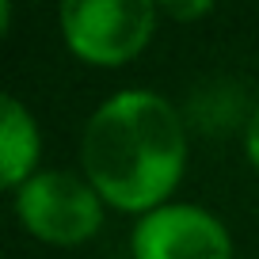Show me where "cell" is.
Returning <instances> with one entry per match:
<instances>
[{
  "instance_id": "obj_8",
  "label": "cell",
  "mask_w": 259,
  "mask_h": 259,
  "mask_svg": "<svg viewBox=\"0 0 259 259\" xmlns=\"http://www.w3.org/2000/svg\"><path fill=\"white\" fill-rule=\"evenodd\" d=\"M12 31V4L8 0H0V34Z\"/></svg>"
},
{
  "instance_id": "obj_7",
  "label": "cell",
  "mask_w": 259,
  "mask_h": 259,
  "mask_svg": "<svg viewBox=\"0 0 259 259\" xmlns=\"http://www.w3.org/2000/svg\"><path fill=\"white\" fill-rule=\"evenodd\" d=\"M160 12H164V16H171V19H179V23H191V19L210 16L213 4H210V0H198V4H164Z\"/></svg>"
},
{
  "instance_id": "obj_4",
  "label": "cell",
  "mask_w": 259,
  "mask_h": 259,
  "mask_svg": "<svg viewBox=\"0 0 259 259\" xmlns=\"http://www.w3.org/2000/svg\"><path fill=\"white\" fill-rule=\"evenodd\" d=\"M134 259H233L225 221L198 202H164L130 229Z\"/></svg>"
},
{
  "instance_id": "obj_1",
  "label": "cell",
  "mask_w": 259,
  "mask_h": 259,
  "mask_svg": "<svg viewBox=\"0 0 259 259\" xmlns=\"http://www.w3.org/2000/svg\"><path fill=\"white\" fill-rule=\"evenodd\" d=\"M80 171L111 210L153 213L187 171V122L149 88L103 99L84 122Z\"/></svg>"
},
{
  "instance_id": "obj_2",
  "label": "cell",
  "mask_w": 259,
  "mask_h": 259,
  "mask_svg": "<svg viewBox=\"0 0 259 259\" xmlns=\"http://www.w3.org/2000/svg\"><path fill=\"white\" fill-rule=\"evenodd\" d=\"M12 210L27 236L50 248H80L103 229L107 202L84 179V171H34L19 191H12Z\"/></svg>"
},
{
  "instance_id": "obj_5",
  "label": "cell",
  "mask_w": 259,
  "mask_h": 259,
  "mask_svg": "<svg viewBox=\"0 0 259 259\" xmlns=\"http://www.w3.org/2000/svg\"><path fill=\"white\" fill-rule=\"evenodd\" d=\"M42 156V134L31 107H23L16 96H4L0 103V179L8 191H19L34 176Z\"/></svg>"
},
{
  "instance_id": "obj_3",
  "label": "cell",
  "mask_w": 259,
  "mask_h": 259,
  "mask_svg": "<svg viewBox=\"0 0 259 259\" xmlns=\"http://www.w3.org/2000/svg\"><path fill=\"white\" fill-rule=\"evenodd\" d=\"M160 8L145 0H69L57 12L61 38L76 61L92 69H118L145 54L156 34Z\"/></svg>"
},
{
  "instance_id": "obj_6",
  "label": "cell",
  "mask_w": 259,
  "mask_h": 259,
  "mask_svg": "<svg viewBox=\"0 0 259 259\" xmlns=\"http://www.w3.org/2000/svg\"><path fill=\"white\" fill-rule=\"evenodd\" d=\"M244 156H248L251 171L259 176V103H255V111L248 114V122H244Z\"/></svg>"
}]
</instances>
